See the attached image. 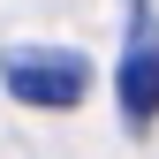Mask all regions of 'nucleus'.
I'll return each instance as SVG.
<instances>
[{"instance_id":"nucleus-1","label":"nucleus","mask_w":159,"mask_h":159,"mask_svg":"<svg viewBox=\"0 0 159 159\" xmlns=\"http://www.w3.org/2000/svg\"><path fill=\"white\" fill-rule=\"evenodd\" d=\"M0 84L8 98H23V106H46V114H68L91 98V61L68 46H15L0 53Z\"/></svg>"},{"instance_id":"nucleus-2","label":"nucleus","mask_w":159,"mask_h":159,"mask_svg":"<svg viewBox=\"0 0 159 159\" xmlns=\"http://www.w3.org/2000/svg\"><path fill=\"white\" fill-rule=\"evenodd\" d=\"M114 98H121L129 129L159 121V15L152 8L129 15V46H121V68H114Z\"/></svg>"}]
</instances>
